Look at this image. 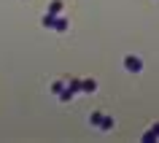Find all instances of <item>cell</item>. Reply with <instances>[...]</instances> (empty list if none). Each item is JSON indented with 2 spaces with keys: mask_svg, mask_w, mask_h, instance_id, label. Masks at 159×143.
I'll return each mask as SVG.
<instances>
[{
  "mask_svg": "<svg viewBox=\"0 0 159 143\" xmlns=\"http://www.w3.org/2000/svg\"><path fill=\"white\" fill-rule=\"evenodd\" d=\"M124 67L129 70V73H138V70L143 67V62H140L138 57H127V59H124Z\"/></svg>",
  "mask_w": 159,
  "mask_h": 143,
  "instance_id": "1",
  "label": "cell"
}]
</instances>
